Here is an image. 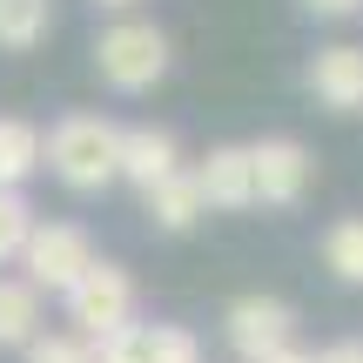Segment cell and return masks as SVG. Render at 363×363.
<instances>
[{"mask_svg":"<svg viewBox=\"0 0 363 363\" xmlns=\"http://www.w3.org/2000/svg\"><path fill=\"white\" fill-rule=\"evenodd\" d=\"M222 337H229V350L242 363H262V357L296 343V310L283 296H235L229 316H222Z\"/></svg>","mask_w":363,"mask_h":363,"instance_id":"cell-6","label":"cell"},{"mask_svg":"<svg viewBox=\"0 0 363 363\" xmlns=\"http://www.w3.org/2000/svg\"><path fill=\"white\" fill-rule=\"evenodd\" d=\"M101 363H202V343L182 323H128L108 343H94Z\"/></svg>","mask_w":363,"mask_h":363,"instance_id":"cell-7","label":"cell"},{"mask_svg":"<svg viewBox=\"0 0 363 363\" xmlns=\"http://www.w3.org/2000/svg\"><path fill=\"white\" fill-rule=\"evenodd\" d=\"M262 363H316V350H296V343H289V350H276V357H262Z\"/></svg>","mask_w":363,"mask_h":363,"instance_id":"cell-20","label":"cell"},{"mask_svg":"<svg viewBox=\"0 0 363 363\" xmlns=\"http://www.w3.org/2000/svg\"><path fill=\"white\" fill-rule=\"evenodd\" d=\"M94 7H101V13H135L142 0H94Z\"/></svg>","mask_w":363,"mask_h":363,"instance_id":"cell-21","label":"cell"},{"mask_svg":"<svg viewBox=\"0 0 363 363\" xmlns=\"http://www.w3.org/2000/svg\"><path fill=\"white\" fill-rule=\"evenodd\" d=\"M142 208H148V222H155L162 235H189L195 222L208 216L202 189H195V169H175V175H162L155 189H142Z\"/></svg>","mask_w":363,"mask_h":363,"instance_id":"cell-11","label":"cell"},{"mask_svg":"<svg viewBox=\"0 0 363 363\" xmlns=\"http://www.w3.org/2000/svg\"><path fill=\"white\" fill-rule=\"evenodd\" d=\"M27 363H94V343H81L74 330H67V337H48V330H40V337L27 343Z\"/></svg>","mask_w":363,"mask_h":363,"instance_id":"cell-17","label":"cell"},{"mask_svg":"<svg viewBox=\"0 0 363 363\" xmlns=\"http://www.w3.org/2000/svg\"><path fill=\"white\" fill-rule=\"evenodd\" d=\"M27 235H34V208H27V195L21 189H0V269L21 262Z\"/></svg>","mask_w":363,"mask_h":363,"instance_id":"cell-16","label":"cell"},{"mask_svg":"<svg viewBox=\"0 0 363 363\" xmlns=\"http://www.w3.org/2000/svg\"><path fill=\"white\" fill-rule=\"evenodd\" d=\"M94 363H101V357H94Z\"/></svg>","mask_w":363,"mask_h":363,"instance_id":"cell-22","label":"cell"},{"mask_svg":"<svg viewBox=\"0 0 363 363\" xmlns=\"http://www.w3.org/2000/svg\"><path fill=\"white\" fill-rule=\"evenodd\" d=\"M303 13H316V21H343V13H357V0H303Z\"/></svg>","mask_w":363,"mask_h":363,"instance_id":"cell-19","label":"cell"},{"mask_svg":"<svg viewBox=\"0 0 363 363\" xmlns=\"http://www.w3.org/2000/svg\"><path fill=\"white\" fill-rule=\"evenodd\" d=\"M40 162L54 169V182L74 195H94L115 182L121 162V128L108 115H61L48 135H40Z\"/></svg>","mask_w":363,"mask_h":363,"instance_id":"cell-1","label":"cell"},{"mask_svg":"<svg viewBox=\"0 0 363 363\" xmlns=\"http://www.w3.org/2000/svg\"><path fill=\"white\" fill-rule=\"evenodd\" d=\"M316 182V155L296 142V135H262L249 142V189H256L262 208H296Z\"/></svg>","mask_w":363,"mask_h":363,"instance_id":"cell-4","label":"cell"},{"mask_svg":"<svg viewBox=\"0 0 363 363\" xmlns=\"http://www.w3.org/2000/svg\"><path fill=\"white\" fill-rule=\"evenodd\" d=\"M303 88L330 108V115H363V48L337 40V48H316L303 67Z\"/></svg>","mask_w":363,"mask_h":363,"instance_id":"cell-8","label":"cell"},{"mask_svg":"<svg viewBox=\"0 0 363 363\" xmlns=\"http://www.w3.org/2000/svg\"><path fill=\"white\" fill-rule=\"evenodd\" d=\"M40 337V289L27 276H0V350H27Z\"/></svg>","mask_w":363,"mask_h":363,"instance_id":"cell-12","label":"cell"},{"mask_svg":"<svg viewBox=\"0 0 363 363\" xmlns=\"http://www.w3.org/2000/svg\"><path fill=\"white\" fill-rule=\"evenodd\" d=\"M316 363H363V337H337L316 350Z\"/></svg>","mask_w":363,"mask_h":363,"instance_id":"cell-18","label":"cell"},{"mask_svg":"<svg viewBox=\"0 0 363 363\" xmlns=\"http://www.w3.org/2000/svg\"><path fill=\"white\" fill-rule=\"evenodd\" d=\"M88 262H94V242H88L81 222H34V235L21 249V276L34 289H48V296H61Z\"/></svg>","mask_w":363,"mask_h":363,"instance_id":"cell-5","label":"cell"},{"mask_svg":"<svg viewBox=\"0 0 363 363\" xmlns=\"http://www.w3.org/2000/svg\"><path fill=\"white\" fill-rule=\"evenodd\" d=\"M195 189H202V208H222V216L256 208V189H249V148H235V142L208 148L202 169H195Z\"/></svg>","mask_w":363,"mask_h":363,"instance_id":"cell-9","label":"cell"},{"mask_svg":"<svg viewBox=\"0 0 363 363\" xmlns=\"http://www.w3.org/2000/svg\"><path fill=\"white\" fill-rule=\"evenodd\" d=\"M182 169V142L169 128H155V121H142V128H121V162H115V182H135V189H155L162 175Z\"/></svg>","mask_w":363,"mask_h":363,"instance_id":"cell-10","label":"cell"},{"mask_svg":"<svg viewBox=\"0 0 363 363\" xmlns=\"http://www.w3.org/2000/svg\"><path fill=\"white\" fill-rule=\"evenodd\" d=\"M357 7H363V0H357Z\"/></svg>","mask_w":363,"mask_h":363,"instance_id":"cell-23","label":"cell"},{"mask_svg":"<svg viewBox=\"0 0 363 363\" xmlns=\"http://www.w3.org/2000/svg\"><path fill=\"white\" fill-rule=\"evenodd\" d=\"M94 74H101L115 94H148L162 74H169V34H162L155 21L121 13L115 27L94 34Z\"/></svg>","mask_w":363,"mask_h":363,"instance_id":"cell-2","label":"cell"},{"mask_svg":"<svg viewBox=\"0 0 363 363\" xmlns=\"http://www.w3.org/2000/svg\"><path fill=\"white\" fill-rule=\"evenodd\" d=\"M61 303H67V323H74L81 343H108L115 330L135 323V276L121 269V262L94 256L88 269L61 289Z\"/></svg>","mask_w":363,"mask_h":363,"instance_id":"cell-3","label":"cell"},{"mask_svg":"<svg viewBox=\"0 0 363 363\" xmlns=\"http://www.w3.org/2000/svg\"><path fill=\"white\" fill-rule=\"evenodd\" d=\"M54 34V0H0V48L27 54Z\"/></svg>","mask_w":363,"mask_h":363,"instance_id":"cell-14","label":"cell"},{"mask_svg":"<svg viewBox=\"0 0 363 363\" xmlns=\"http://www.w3.org/2000/svg\"><path fill=\"white\" fill-rule=\"evenodd\" d=\"M40 169V128L27 115H0V189H21Z\"/></svg>","mask_w":363,"mask_h":363,"instance_id":"cell-13","label":"cell"},{"mask_svg":"<svg viewBox=\"0 0 363 363\" xmlns=\"http://www.w3.org/2000/svg\"><path fill=\"white\" fill-rule=\"evenodd\" d=\"M323 269L337 276V283L363 289V216H337L323 229Z\"/></svg>","mask_w":363,"mask_h":363,"instance_id":"cell-15","label":"cell"}]
</instances>
